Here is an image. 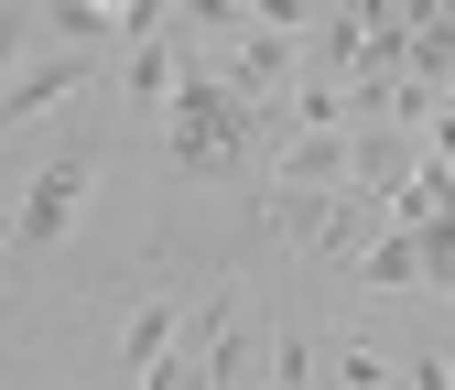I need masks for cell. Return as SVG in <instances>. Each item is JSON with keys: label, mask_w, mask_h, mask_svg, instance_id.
I'll list each match as a JSON object with an SVG mask.
<instances>
[{"label": "cell", "mask_w": 455, "mask_h": 390, "mask_svg": "<svg viewBox=\"0 0 455 390\" xmlns=\"http://www.w3.org/2000/svg\"><path fill=\"white\" fill-rule=\"evenodd\" d=\"M87 66H98V44H54V54H44V66H33L22 87H0V131H22V120H44L54 98H76V87H87Z\"/></svg>", "instance_id": "5b68a950"}, {"label": "cell", "mask_w": 455, "mask_h": 390, "mask_svg": "<svg viewBox=\"0 0 455 390\" xmlns=\"http://www.w3.org/2000/svg\"><path fill=\"white\" fill-rule=\"evenodd\" d=\"M271 163V108L228 87V66H196L174 76V108H163V174L174 185H260Z\"/></svg>", "instance_id": "6da1fadb"}, {"label": "cell", "mask_w": 455, "mask_h": 390, "mask_svg": "<svg viewBox=\"0 0 455 390\" xmlns=\"http://www.w3.org/2000/svg\"><path fill=\"white\" fill-rule=\"evenodd\" d=\"M423 283H434V293H455V195L423 217Z\"/></svg>", "instance_id": "8992f818"}, {"label": "cell", "mask_w": 455, "mask_h": 390, "mask_svg": "<svg viewBox=\"0 0 455 390\" xmlns=\"http://www.w3.org/2000/svg\"><path fill=\"white\" fill-rule=\"evenodd\" d=\"M260 379H315V337H304V325L271 337V369H260Z\"/></svg>", "instance_id": "52a82bcc"}, {"label": "cell", "mask_w": 455, "mask_h": 390, "mask_svg": "<svg viewBox=\"0 0 455 390\" xmlns=\"http://www.w3.org/2000/svg\"><path fill=\"white\" fill-rule=\"evenodd\" d=\"M250 22H271V33H315V0H250Z\"/></svg>", "instance_id": "ba28073f"}, {"label": "cell", "mask_w": 455, "mask_h": 390, "mask_svg": "<svg viewBox=\"0 0 455 390\" xmlns=\"http://www.w3.org/2000/svg\"><path fill=\"white\" fill-rule=\"evenodd\" d=\"M174 358H185V314L174 304H141L120 325V347H108V379H174Z\"/></svg>", "instance_id": "277c9868"}, {"label": "cell", "mask_w": 455, "mask_h": 390, "mask_svg": "<svg viewBox=\"0 0 455 390\" xmlns=\"http://www.w3.org/2000/svg\"><path fill=\"white\" fill-rule=\"evenodd\" d=\"M336 379H390V358H379L369 337H347V347H336Z\"/></svg>", "instance_id": "9c48e42d"}, {"label": "cell", "mask_w": 455, "mask_h": 390, "mask_svg": "<svg viewBox=\"0 0 455 390\" xmlns=\"http://www.w3.org/2000/svg\"><path fill=\"white\" fill-rule=\"evenodd\" d=\"M304 33H271V22H239V44H228V87L239 98H260V108H282V76L304 66Z\"/></svg>", "instance_id": "3957f363"}, {"label": "cell", "mask_w": 455, "mask_h": 390, "mask_svg": "<svg viewBox=\"0 0 455 390\" xmlns=\"http://www.w3.org/2000/svg\"><path fill=\"white\" fill-rule=\"evenodd\" d=\"M87 195H98V141H66V152H54L44 174L12 195V217H0V271H44L54 250L76 239Z\"/></svg>", "instance_id": "7a4b0ae2"}]
</instances>
